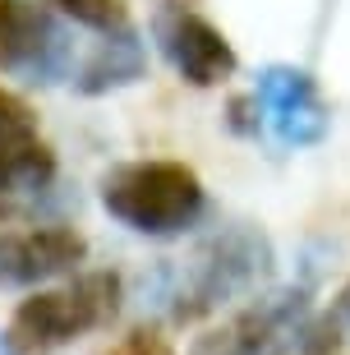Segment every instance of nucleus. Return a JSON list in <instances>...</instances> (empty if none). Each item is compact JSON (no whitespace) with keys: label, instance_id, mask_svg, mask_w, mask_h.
<instances>
[{"label":"nucleus","instance_id":"obj_8","mask_svg":"<svg viewBox=\"0 0 350 355\" xmlns=\"http://www.w3.org/2000/svg\"><path fill=\"white\" fill-rule=\"evenodd\" d=\"M88 240L74 226L46 222L24 231H0V286H51L83 272Z\"/></svg>","mask_w":350,"mask_h":355},{"label":"nucleus","instance_id":"obj_5","mask_svg":"<svg viewBox=\"0 0 350 355\" xmlns=\"http://www.w3.org/2000/svg\"><path fill=\"white\" fill-rule=\"evenodd\" d=\"M83 42L74 24L37 0H0V74L33 88L74 83Z\"/></svg>","mask_w":350,"mask_h":355},{"label":"nucleus","instance_id":"obj_2","mask_svg":"<svg viewBox=\"0 0 350 355\" xmlns=\"http://www.w3.org/2000/svg\"><path fill=\"white\" fill-rule=\"evenodd\" d=\"M125 282L116 272H74L65 282L28 291L0 328L5 355H55L78 337L106 328L120 314Z\"/></svg>","mask_w":350,"mask_h":355},{"label":"nucleus","instance_id":"obj_7","mask_svg":"<svg viewBox=\"0 0 350 355\" xmlns=\"http://www.w3.org/2000/svg\"><path fill=\"white\" fill-rule=\"evenodd\" d=\"M152 42L161 51V60L170 65V74L189 88H221L240 69L231 37L212 19H203L198 10H184V5H170V10L157 14Z\"/></svg>","mask_w":350,"mask_h":355},{"label":"nucleus","instance_id":"obj_10","mask_svg":"<svg viewBox=\"0 0 350 355\" xmlns=\"http://www.w3.org/2000/svg\"><path fill=\"white\" fill-rule=\"evenodd\" d=\"M143 74H148V46L139 42L134 28H116V33H97L83 46L69 88L83 92V97H102V92L139 83Z\"/></svg>","mask_w":350,"mask_h":355},{"label":"nucleus","instance_id":"obj_3","mask_svg":"<svg viewBox=\"0 0 350 355\" xmlns=\"http://www.w3.org/2000/svg\"><path fill=\"white\" fill-rule=\"evenodd\" d=\"M97 198L111 222L148 240H175L194 231L208 212V189H203L198 171L175 157L120 162L102 175Z\"/></svg>","mask_w":350,"mask_h":355},{"label":"nucleus","instance_id":"obj_1","mask_svg":"<svg viewBox=\"0 0 350 355\" xmlns=\"http://www.w3.org/2000/svg\"><path fill=\"white\" fill-rule=\"evenodd\" d=\"M277 254L272 240L259 226L231 222L212 231L208 240H198L184 259H157L148 272L139 277L143 314H152L157 323H198V318L217 314L231 300H254L263 286L272 282Z\"/></svg>","mask_w":350,"mask_h":355},{"label":"nucleus","instance_id":"obj_13","mask_svg":"<svg viewBox=\"0 0 350 355\" xmlns=\"http://www.w3.org/2000/svg\"><path fill=\"white\" fill-rule=\"evenodd\" d=\"M102 355H175V351H170V342L161 337V328L152 323V328H134V332H125V337H116Z\"/></svg>","mask_w":350,"mask_h":355},{"label":"nucleus","instance_id":"obj_9","mask_svg":"<svg viewBox=\"0 0 350 355\" xmlns=\"http://www.w3.org/2000/svg\"><path fill=\"white\" fill-rule=\"evenodd\" d=\"M55 184V148L42 139L33 106L0 83V198H28Z\"/></svg>","mask_w":350,"mask_h":355},{"label":"nucleus","instance_id":"obj_11","mask_svg":"<svg viewBox=\"0 0 350 355\" xmlns=\"http://www.w3.org/2000/svg\"><path fill=\"white\" fill-rule=\"evenodd\" d=\"M346 337H350V323L337 314V309H323V314L304 318V323L281 342L277 355H337Z\"/></svg>","mask_w":350,"mask_h":355},{"label":"nucleus","instance_id":"obj_6","mask_svg":"<svg viewBox=\"0 0 350 355\" xmlns=\"http://www.w3.org/2000/svg\"><path fill=\"white\" fill-rule=\"evenodd\" d=\"M313 314V286L290 282L281 291H263L254 300L231 314L226 323L194 337L189 355H277L281 342Z\"/></svg>","mask_w":350,"mask_h":355},{"label":"nucleus","instance_id":"obj_12","mask_svg":"<svg viewBox=\"0 0 350 355\" xmlns=\"http://www.w3.org/2000/svg\"><path fill=\"white\" fill-rule=\"evenodd\" d=\"M46 10H55L65 24L88 28V33H116V28H130L125 0H46Z\"/></svg>","mask_w":350,"mask_h":355},{"label":"nucleus","instance_id":"obj_4","mask_svg":"<svg viewBox=\"0 0 350 355\" xmlns=\"http://www.w3.org/2000/svg\"><path fill=\"white\" fill-rule=\"evenodd\" d=\"M235 130L268 139L281 153H304L318 148L332 130V111L323 102V88L304 65H263L254 74L249 97L231 102Z\"/></svg>","mask_w":350,"mask_h":355},{"label":"nucleus","instance_id":"obj_14","mask_svg":"<svg viewBox=\"0 0 350 355\" xmlns=\"http://www.w3.org/2000/svg\"><path fill=\"white\" fill-rule=\"evenodd\" d=\"M0 355H5V351H0Z\"/></svg>","mask_w":350,"mask_h":355}]
</instances>
